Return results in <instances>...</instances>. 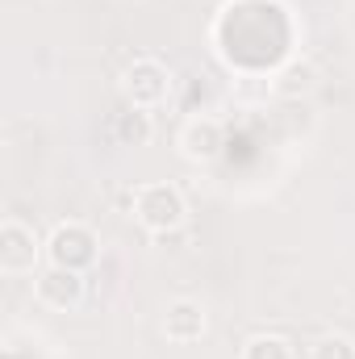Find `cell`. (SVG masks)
Wrapping results in <instances>:
<instances>
[{"mask_svg": "<svg viewBox=\"0 0 355 359\" xmlns=\"http://www.w3.org/2000/svg\"><path fill=\"white\" fill-rule=\"evenodd\" d=\"M42 251H46V247L38 243V234H34L25 222L8 217V222L0 226V271L25 276V271L38 268V255H42Z\"/></svg>", "mask_w": 355, "mask_h": 359, "instance_id": "cell-4", "label": "cell"}, {"mask_svg": "<svg viewBox=\"0 0 355 359\" xmlns=\"http://www.w3.org/2000/svg\"><path fill=\"white\" fill-rule=\"evenodd\" d=\"M113 134H117V142H121V147H142V142H151L155 126H151L147 109L130 104L126 113H117V121H113Z\"/></svg>", "mask_w": 355, "mask_h": 359, "instance_id": "cell-8", "label": "cell"}, {"mask_svg": "<svg viewBox=\"0 0 355 359\" xmlns=\"http://www.w3.org/2000/svg\"><path fill=\"white\" fill-rule=\"evenodd\" d=\"M184 213H188V205H184V192H180L176 184H142L138 192H134V217H138V226L142 230H151V234H172L184 226Z\"/></svg>", "mask_w": 355, "mask_h": 359, "instance_id": "cell-1", "label": "cell"}, {"mask_svg": "<svg viewBox=\"0 0 355 359\" xmlns=\"http://www.w3.org/2000/svg\"><path fill=\"white\" fill-rule=\"evenodd\" d=\"M34 297L46 305V309H59V313H67V309H76L80 301H84V271H72V268H42L34 276Z\"/></svg>", "mask_w": 355, "mask_h": 359, "instance_id": "cell-5", "label": "cell"}, {"mask_svg": "<svg viewBox=\"0 0 355 359\" xmlns=\"http://www.w3.org/2000/svg\"><path fill=\"white\" fill-rule=\"evenodd\" d=\"M96 234L84 222H59L46 238V259L55 268H72V271H88L96 264Z\"/></svg>", "mask_w": 355, "mask_h": 359, "instance_id": "cell-2", "label": "cell"}, {"mask_svg": "<svg viewBox=\"0 0 355 359\" xmlns=\"http://www.w3.org/2000/svg\"><path fill=\"white\" fill-rule=\"evenodd\" d=\"M222 147H226V134H222V126L213 117H192L184 126V134H180V151L192 163H213L222 155Z\"/></svg>", "mask_w": 355, "mask_h": 359, "instance_id": "cell-6", "label": "cell"}, {"mask_svg": "<svg viewBox=\"0 0 355 359\" xmlns=\"http://www.w3.org/2000/svg\"><path fill=\"white\" fill-rule=\"evenodd\" d=\"M314 80H318V72H314L309 63L293 59V63L276 76V92H280V96H297V92H309V88H314Z\"/></svg>", "mask_w": 355, "mask_h": 359, "instance_id": "cell-9", "label": "cell"}, {"mask_svg": "<svg viewBox=\"0 0 355 359\" xmlns=\"http://www.w3.org/2000/svg\"><path fill=\"white\" fill-rule=\"evenodd\" d=\"M239 359H293V347L280 334H255V339L243 343V355Z\"/></svg>", "mask_w": 355, "mask_h": 359, "instance_id": "cell-10", "label": "cell"}, {"mask_svg": "<svg viewBox=\"0 0 355 359\" xmlns=\"http://www.w3.org/2000/svg\"><path fill=\"white\" fill-rule=\"evenodd\" d=\"M205 330H209V318H205L201 301L180 297L163 309V334L172 343H196V339H205Z\"/></svg>", "mask_w": 355, "mask_h": 359, "instance_id": "cell-7", "label": "cell"}, {"mask_svg": "<svg viewBox=\"0 0 355 359\" xmlns=\"http://www.w3.org/2000/svg\"><path fill=\"white\" fill-rule=\"evenodd\" d=\"M314 359H355V343L347 334H326V339H318Z\"/></svg>", "mask_w": 355, "mask_h": 359, "instance_id": "cell-11", "label": "cell"}, {"mask_svg": "<svg viewBox=\"0 0 355 359\" xmlns=\"http://www.w3.org/2000/svg\"><path fill=\"white\" fill-rule=\"evenodd\" d=\"M121 92H126L130 104L155 109V104H163L168 92H172V72H168L159 59H134V63L126 67V76H121Z\"/></svg>", "mask_w": 355, "mask_h": 359, "instance_id": "cell-3", "label": "cell"}]
</instances>
